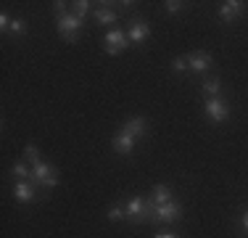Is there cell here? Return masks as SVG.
<instances>
[{"instance_id":"obj_1","label":"cell","mask_w":248,"mask_h":238,"mask_svg":"<svg viewBox=\"0 0 248 238\" xmlns=\"http://www.w3.org/2000/svg\"><path fill=\"white\" fill-rule=\"evenodd\" d=\"M56 27L58 32L63 34V40L74 43L79 37V29H82V19H77L74 14H63V16H56Z\"/></svg>"},{"instance_id":"obj_2","label":"cell","mask_w":248,"mask_h":238,"mask_svg":"<svg viewBox=\"0 0 248 238\" xmlns=\"http://www.w3.org/2000/svg\"><path fill=\"white\" fill-rule=\"evenodd\" d=\"M182 206L177 201H167V204H153V214L151 220L153 222H177L180 220Z\"/></svg>"},{"instance_id":"obj_3","label":"cell","mask_w":248,"mask_h":238,"mask_svg":"<svg viewBox=\"0 0 248 238\" xmlns=\"http://www.w3.org/2000/svg\"><path fill=\"white\" fill-rule=\"evenodd\" d=\"M32 180L40 183V186H45V188H56L58 186V177H56V172H53V167L45 164L43 159L32 164Z\"/></svg>"},{"instance_id":"obj_4","label":"cell","mask_w":248,"mask_h":238,"mask_svg":"<svg viewBox=\"0 0 248 238\" xmlns=\"http://www.w3.org/2000/svg\"><path fill=\"white\" fill-rule=\"evenodd\" d=\"M127 34L122 32V29H111L108 34H106V53L108 56H119V53L127 48Z\"/></svg>"},{"instance_id":"obj_5","label":"cell","mask_w":248,"mask_h":238,"mask_svg":"<svg viewBox=\"0 0 248 238\" xmlns=\"http://www.w3.org/2000/svg\"><path fill=\"white\" fill-rule=\"evenodd\" d=\"M206 117H209L211 122H227V117H230L227 103H224L222 98H209L206 101Z\"/></svg>"},{"instance_id":"obj_6","label":"cell","mask_w":248,"mask_h":238,"mask_svg":"<svg viewBox=\"0 0 248 238\" xmlns=\"http://www.w3.org/2000/svg\"><path fill=\"white\" fill-rule=\"evenodd\" d=\"M14 199L19 201V204H29V201L34 199V180H16Z\"/></svg>"},{"instance_id":"obj_7","label":"cell","mask_w":248,"mask_h":238,"mask_svg":"<svg viewBox=\"0 0 248 238\" xmlns=\"http://www.w3.org/2000/svg\"><path fill=\"white\" fill-rule=\"evenodd\" d=\"M240 14H246V3H240V0H227V3H222V8H219V16L224 21L238 19Z\"/></svg>"},{"instance_id":"obj_8","label":"cell","mask_w":248,"mask_h":238,"mask_svg":"<svg viewBox=\"0 0 248 238\" xmlns=\"http://www.w3.org/2000/svg\"><path fill=\"white\" fill-rule=\"evenodd\" d=\"M209 67H211V56H209V53H190V56H187V69L196 71V74H203Z\"/></svg>"},{"instance_id":"obj_9","label":"cell","mask_w":248,"mask_h":238,"mask_svg":"<svg viewBox=\"0 0 248 238\" xmlns=\"http://www.w3.org/2000/svg\"><path fill=\"white\" fill-rule=\"evenodd\" d=\"M127 37L132 40L135 45H143L145 40L151 37V27H148L145 21H135L132 27H129V34H127Z\"/></svg>"},{"instance_id":"obj_10","label":"cell","mask_w":248,"mask_h":238,"mask_svg":"<svg viewBox=\"0 0 248 238\" xmlns=\"http://www.w3.org/2000/svg\"><path fill=\"white\" fill-rule=\"evenodd\" d=\"M132 148H135V138H132V135H127V133L122 130V133L114 138V151L122 153V156H129V153H132Z\"/></svg>"},{"instance_id":"obj_11","label":"cell","mask_w":248,"mask_h":238,"mask_svg":"<svg viewBox=\"0 0 248 238\" xmlns=\"http://www.w3.org/2000/svg\"><path fill=\"white\" fill-rule=\"evenodd\" d=\"M122 130H124L127 135H132V138H138V135H145V130H148V119L135 117V119H129V122L124 124Z\"/></svg>"},{"instance_id":"obj_12","label":"cell","mask_w":248,"mask_h":238,"mask_svg":"<svg viewBox=\"0 0 248 238\" xmlns=\"http://www.w3.org/2000/svg\"><path fill=\"white\" fill-rule=\"evenodd\" d=\"M151 201L153 204H167V201H172V190H169V186H156L153 188Z\"/></svg>"},{"instance_id":"obj_13","label":"cell","mask_w":248,"mask_h":238,"mask_svg":"<svg viewBox=\"0 0 248 238\" xmlns=\"http://www.w3.org/2000/svg\"><path fill=\"white\" fill-rule=\"evenodd\" d=\"M116 19H119V16H116L111 8H98V11H95V21L100 24V27H108V24H116Z\"/></svg>"},{"instance_id":"obj_14","label":"cell","mask_w":248,"mask_h":238,"mask_svg":"<svg viewBox=\"0 0 248 238\" xmlns=\"http://www.w3.org/2000/svg\"><path fill=\"white\" fill-rule=\"evenodd\" d=\"M219 77H209V80H203V90L211 95V98H217V93H219Z\"/></svg>"},{"instance_id":"obj_15","label":"cell","mask_w":248,"mask_h":238,"mask_svg":"<svg viewBox=\"0 0 248 238\" xmlns=\"http://www.w3.org/2000/svg\"><path fill=\"white\" fill-rule=\"evenodd\" d=\"M72 5H74V16H77V19H85L87 11H90V3H87V0H77V3H72Z\"/></svg>"},{"instance_id":"obj_16","label":"cell","mask_w":248,"mask_h":238,"mask_svg":"<svg viewBox=\"0 0 248 238\" xmlns=\"http://www.w3.org/2000/svg\"><path fill=\"white\" fill-rule=\"evenodd\" d=\"M11 172H14V175L19 177V180H24V177H32V172L27 170V164H24V162H16L14 167H11Z\"/></svg>"},{"instance_id":"obj_17","label":"cell","mask_w":248,"mask_h":238,"mask_svg":"<svg viewBox=\"0 0 248 238\" xmlns=\"http://www.w3.org/2000/svg\"><path fill=\"white\" fill-rule=\"evenodd\" d=\"M11 32H14V34H19V37H21V34H24L27 32V24H24V19H11Z\"/></svg>"},{"instance_id":"obj_18","label":"cell","mask_w":248,"mask_h":238,"mask_svg":"<svg viewBox=\"0 0 248 238\" xmlns=\"http://www.w3.org/2000/svg\"><path fill=\"white\" fill-rule=\"evenodd\" d=\"M164 5H167L169 14H180V11L187 8V3H180V0H169V3H164Z\"/></svg>"},{"instance_id":"obj_19","label":"cell","mask_w":248,"mask_h":238,"mask_svg":"<svg viewBox=\"0 0 248 238\" xmlns=\"http://www.w3.org/2000/svg\"><path fill=\"white\" fill-rule=\"evenodd\" d=\"M24 156H27V159H29V162H32V164H34V162H40V151H37V148L32 146V143H29V146L24 148Z\"/></svg>"},{"instance_id":"obj_20","label":"cell","mask_w":248,"mask_h":238,"mask_svg":"<svg viewBox=\"0 0 248 238\" xmlns=\"http://www.w3.org/2000/svg\"><path fill=\"white\" fill-rule=\"evenodd\" d=\"M172 69L177 71V74H182V71L187 69V61H185L182 56H180V58H174V61H172Z\"/></svg>"},{"instance_id":"obj_21","label":"cell","mask_w":248,"mask_h":238,"mask_svg":"<svg viewBox=\"0 0 248 238\" xmlns=\"http://www.w3.org/2000/svg\"><path fill=\"white\" fill-rule=\"evenodd\" d=\"M122 217H127V214H124V209H122V206H114V209L108 212V220H114V222H116V220H122Z\"/></svg>"},{"instance_id":"obj_22","label":"cell","mask_w":248,"mask_h":238,"mask_svg":"<svg viewBox=\"0 0 248 238\" xmlns=\"http://www.w3.org/2000/svg\"><path fill=\"white\" fill-rule=\"evenodd\" d=\"M156 238H177V236H174V233H158Z\"/></svg>"},{"instance_id":"obj_23","label":"cell","mask_w":248,"mask_h":238,"mask_svg":"<svg viewBox=\"0 0 248 238\" xmlns=\"http://www.w3.org/2000/svg\"><path fill=\"white\" fill-rule=\"evenodd\" d=\"M243 228H246V230H248V212H246V214H243Z\"/></svg>"}]
</instances>
